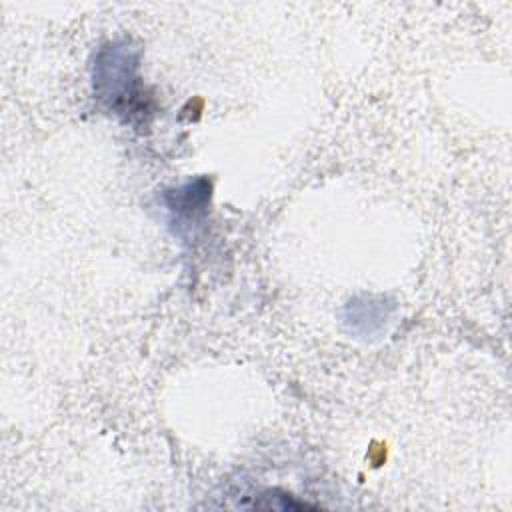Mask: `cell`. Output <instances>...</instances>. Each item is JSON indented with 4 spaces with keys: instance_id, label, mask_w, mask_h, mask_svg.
Returning a JSON list of instances; mask_svg holds the SVG:
<instances>
[{
    "instance_id": "cell-2",
    "label": "cell",
    "mask_w": 512,
    "mask_h": 512,
    "mask_svg": "<svg viewBox=\"0 0 512 512\" xmlns=\"http://www.w3.org/2000/svg\"><path fill=\"white\" fill-rule=\"evenodd\" d=\"M208 198H210V184L206 180H198L178 190H172V194H168V208L176 212L180 218L190 220L200 210H204Z\"/></svg>"
},
{
    "instance_id": "cell-1",
    "label": "cell",
    "mask_w": 512,
    "mask_h": 512,
    "mask_svg": "<svg viewBox=\"0 0 512 512\" xmlns=\"http://www.w3.org/2000/svg\"><path fill=\"white\" fill-rule=\"evenodd\" d=\"M96 98L126 124L142 126L152 116V98L138 76V52L126 42L98 50L92 66Z\"/></svg>"
}]
</instances>
